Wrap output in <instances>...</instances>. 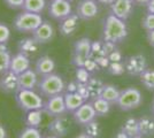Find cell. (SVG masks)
Wrapping results in <instances>:
<instances>
[{"mask_svg":"<svg viewBox=\"0 0 154 138\" xmlns=\"http://www.w3.org/2000/svg\"><path fill=\"white\" fill-rule=\"evenodd\" d=\"M147 41L148 44L154 47V30H151V31H147Z\"/></svg>","mask_w":154,"mask_h":138,"instance_id":"39","label":"cell"},{"mask_svg":"<svg viewBox=\"0 0 154 138\" xmlns=\"http://www.w3.org/2000/svg\"><path fill=\"white\" fill-rule=\"evenodd\" d=\"M152 106H153V112H154V100H153V105Z\"/></svg>","mask_w":154,"mask_h":138,"instance_id":"47","label":"cell"},{"mask_svg":"<svg viewBox=\"0 0 154 138\" xmlns=\"http://www.w3.org/2000/svg\"><path fill=\"white\" fill-rule=\"evenodd\" d=\"M84 127H85V133H88L91 138H98L101 133L100 124L96 121H92Z\"/></svg>","mask_w":154,"mask_h":138,"instance_id":"31","label":"cell"},{"mask_svg":"<svg viewBox=\"0 0 154 138\" xmlns=\"http://www.w3.org/2000/svg\"><path fill=\"white\" fill-rule=\"evenodd\" d=\"M141 84L149 91H154V69H146L140 76Z\"/></svg>","mask_w":154,"mask_h":138,"instance_id":"29","label":"cell"},{"mask_svg":"<svg viewBox=\"0 0 154 138\" xmlns=\"http://www.w3.org/2000/svg\"><path fill=\"white\" fill-rule=\"evenodd\" d=\"M123 131L128 135L129 137H135V136H140L139 132V124H138V120L135 118H129L124 121L122 125Z\"/></svg>","mask_w":154,"mask_h":138,"instance_id":"25","label":"cell"},{"mask_svg":"<svg viewBox=\"0 0 154 138\" xmlns=\"http://www.w3.org/2000/svg\"><path fill=\"white\" fill-rule=\"evenodd\" d=\"M146 8H147L148 13L154 14V0H151V1L148 2V5L146 6Z\"/></svg>","mask_w":154,"mask_h":138,"instance_id":"41","label":"cell"},{"mask_svg":"<svg viewBox=\"0 0 154 138\" xmlns=\"http://www.w3.org/2000/svg\"><path fill=\"white\" fill-rule=\"evenodd\" d=\"M141 26L143 29H145L146 31H151L154 30V14L148 13L143 17L141 20Z\"/></svg>","mask_w":154,"mask_h":138,"instance_id":"34","label":"cell"},{"mask_svg":"<svg viewBox=\"0 0 154 138\" xmlns=\"http://www.w3.org/2000/svg\"><path fill=\"white\" fill-rule=\"evenodd\" d=\"M43 138H60V137H57V136H45V137H43Z\"/></svg>","mask_w":154,"mask_h":138,"instance_id":"45","label":"cell"},{"mask_svg":"<svg viewBox=\"0 0 154 138\" xmlns=\"http://www.w3.org/2000/svg\"><path fill=\"white\" fill-rule=\"evenodd\" d=\"M134 4V0H114L110 4V13L125 21L132 13Z\"/></svg>","mask_w":154,"mask_h":138,"instance_id":"12","label":"cell"},{"mask_svg":"<svg viewBox=\"0 0 154 138\" xmlns=\"http://www.w3.org/2000/svg\"><path fill=\"white\" fill-rule=\"evenodd\" d=\"M43 109H33L30 112H26L24 115V123L26 127L38 128L43 121Z\"/></svg>","mask_w":154,"mask_h":138,"instance_id":"22","label":"cell"},{"mask_svg":"<svg viewBox=\"0 0 154 138\" xmlns=\"http://www.w3.org/2000/svg\"><path fill=\"white\" fill-rule=\"evenodd\" d=\"M46 6L45 0H26L24 5L22 7L23 11L26 12H31V13L40 14Z\"/></svg>","mask_w":154,"mask_h":138,"instance_id":"26","label":"cell"},{"mask_svg":"<svg viewBox=\"0 0 154 138\" xmlns=\"http://www.w3.org/2000/svg\"><path fill=\"white\" fill-rule=\"evenodd\" d=\"M11 37V30L4 23H0V44H6Z\"/></svg>","mask_w":154,"mask_h":138,"instance_id":"35","label":"cell"},{"mask_svg":"<svg viewBox=\"0 0 154 138\" xmlns=\"http://www.w3.org/2000/svg\"><path fill=\"white\" fill-rule=\"evenodd\" d=\"M75 138H91L88 133H85V132H82V133H79V135H77Z\"/></svg>","mask_w":154,"mask_h":138,"instance_id":"44","label":"cell"},{"mask_svg":"<svg viewBox=\"0 0 154 138\" xmlns=\"http://www.w3.org/2000/svg\"><path fill=\"white\" fill-rule=\"evenodd\" d=\"M37 87L40 96L50 98L57 94H61L64 91L66 84H64L63 78L60 75L52 72L42 77V79L37 84Z\"/></svg>","mask_w":154,"mask_h":138,"instance_id":"2","label":"cell"},{"mask_svg":"<svg viewBox=\"0 0 154 138\" xmlns=\"http://www.w3.org/2000/svg\"><path fill=\"white\" fill-rule=\"evenodd\" d=\"M0 138H7V131L6 129L0 124Z\"/></svg>","mask_w":154,"mask_h":138,"instance_id":"43","label":"cell"},{"mask_svg":"<svg viewBox=\"0 0 154 138\" xmlns=\"http://www.w3.org/2000/svg\"><path fill=\"white\" fill-rule=\"evenodd\" d=\"M149 1H151V0H134V2H135V4L140 5V6H147Z\"/></svg>","mask_w":154,"mask_h":138,"instance_id":"42","label":"cell"},{"mask_svg":"<svg viewBox=\"0 0 154 138\" xmlns=\"http://www.w3.org/2000/svg\"><path fill=\"white\" fill-rule=\"evenodd\" d=\"M99 12L96 0H81L77 5L76 15L82 20H92Z\"/></svg>","mask_w":154,"mask_h":138,"instance_id":"11","label":"cell"},{"mask_svg":"<svg viewBox=\"0 0 154 138\" xmlns=\"http://www.w3.org/2000/svg\"><path fill=\"white\" fill-rule=\"evenodd\" d=\"M120 93H121V91L117 89V86L113 85V84H105L100 97L106 99L108 103L113 105V104L117 103V100L120 98Z\"/></svg>","mask_w":154,"mask_h":138,"instance_id":"21","label":"cell"},{"mask_svg":"<svg viewBox=\"0 0 154 138\" xmlns=\"http://www.w3.org/2000/svg\"><path fill=\"white\" fill-rule=\"evenodd\" d=\"M12 55L7 51L5 44H0V74H5L9 70Z\"/></svg>","mask_w":154,"mask_h":138,"instance_id":"27","label":"cell"},{"mask_svg":"<svg viewBox=\"0 0 154 138\" xmlns=\"http://www.w3.org/2000/svg\"><path fill=\"white\" fill-rule=\"evenodd\" d=\"M30 68V60L24 53H17L14 57H12L11 60V66H9V72L19 76L20 74L24 72Z\"/></svg>","mask_w":154,"mask_h":138,"instance_id":"15","label":"cell"},{"mask_svg":"<svg viewBox=\"0 0 154 138\" xmlns=\"http://www.w3.org/2000/svg\"><path fill=\"white\" fill-rule=\"evenodd\" d=\"M138 124H139V132L143 137H151L154 136V118L149 115H145L138 118Z\"/></svg>","mask_w":154,"mask_h":138,"instance_id":"19","label":"cell"},{"mask_svg":"<svg viewBox=\"0 0 154 138\" xmlns=\"http://www.w3.org/2000/svg\"><path fill=\"white\" fill-rule=\"evenodd\" d=\"M48 130L51 131L53 136H57L60 138L64 137L69 130V123H68L67 118L64 115L54 118V120L48 124Z\"/></svg>","mask_w":154,"mask_h":138,"instance_id":"16","label":"cell"},{"mask_svg":"<svg viewBox=\"0 0 154 138\" xmlns=\"http://www.w3.org/2000/svg\"><path fill=\"white\" fill-rule=\"evenodd\" d=\"M68 1H70V2H71V1H72V0H68Z\"/></svg>","mask_w":154,"mask_h":138,"instance_id":"48","label":"cell"},{"mask_svg":"<svg viewBox=\"0 0 154 138\" xmlns=\"http://www.w3.org/2000/svg\"><path fill=\"white\" fill-rule=\"evenodd\" d=\"M88 84V87H89V91H90V96L91 98H96V97H100L101 94V91H103V84L100 79L97 78H90V81L86 83Z\"/></svg>","mask_w":154,"mask_h":138,"instance_id":"28","label":"cell"},{"mask_svg":"<svg viewBox=\"0 0 154 138\" xmlns=\"http://www.w3.org/2000/svg\"><path fill=\"white\" fill-rule=\"evenodd\" d=\"M108 59L110 62H117V61H122V54L115 50L114 52H112L108 55Z\"/></svg>","mask_w":154,"mask_h":138,"instance_id":"38","label":"cell"},{"mask_svg":"<svg viewBox=\"0 0 154 138\" xmlns=\"http://www.w3.org/2000/svg\"><path fill=\"white\" fill-rule=\"evenodd\" d=\"M4 1L7 6L12 9H20V8L22 9L26 0H4Z\"/></svg>","mask_w":154,"mask_h":138,"instance_id":"36","label":"cell"},{"mask_svg":"<svg viewBox=\"0 0 154 138\" xmlns=\"http://www.w3.org/2000/svg\"><path fill=\"white\" fill-rule=\"evenodd\" d=\"M44 21L42 19L40 14L23 11L22 13L16 15L14 20V26L20 32L32 33Z\"/></svg>","mask_w":154,"mask_h":138,"instance_id":"4","label":"cell"},{"mask_svg":"<svg viewBox=\"0 0 154 138\" xmlns=\"http://www.w3.org/2000/svg\"><path fill=\"white\" fill-rule=\"evenodd\" d=\"M114 138H130V137H129L128 135H127V133L121 129V130H120V131L117 132L115 136H114Z\"/></svg>","mask_w":154,"mask_h":138,"instance_id":"40","label":"cell"},{"mask_svg":"<svg viewBox=\"0 0 154 138\" xmlns=\"http://www.w3.org/2000/svg\"><path fill=\"white\" fill-rule=\"evenodd\" d=\"M128 37V26L124 20L116 17L115 15L109 14L103 23V38L105 41L121 43Z\"/></svg>","mask_w":154,"mask_h":138,"instance_id":"1","label":"cell"},{"mask_svg":"<svg viewBox=\"0 0 154 138\" xmlns=\"http://www.w3.org/2000/svg\"><path fill=\"white\" fill-rule=\"evenodd\" d=\"M72 118L77 124L86 125L97 118V113L92 106V103H84L81 107H78L75 112L72 113Z\"/></svg>","mask_w":154,"mask_h":138,"instance_id":"10","label":"cell"},{"mask_svg":"<svg viewBox=\"0 0 154 138\" xmlns=\"http://www.w3.org/2000/svg\"><path fill=\"white\" fill-rule=\"evenodd\" d=\"M76 79L78 83H88L90 81V72L85 67H78L76 69Z\"/></svg>","mask_w":154,"mask_h":138,"instance_id":"33","label":"cell"},{"mask_svg":"<svg viewBox=\"0 0 154 138\" xmlns=\"http://www.w3.org/2000/svg\"><path fill=\"white\" fill-rule=\"evenodd\" d=\"M141 103H143L141 92L137 87H128L121 91L116 105L119 106L121 111L129 112L138 108L141 105Z\"/></svg>","mask_w":154,"mask_h":138,"instance_id":"5","label":"cell"},{"mask_svg":"<svg viewBox=\"0 0 154 138\" xmlns=\"http://www.w3.org/2000/svg\"><path fill=\"white\" fill-rule=\"evenodd\" d=\"M77 19H78L77 15H70L67 19L62 20V23H61V26H60V30H61L62 35L69 36L71 33H74V31L76 30L77 26H78Z\"/></svg>","mask_w":154,"mask_h":138,"instance_id":"24","label":"cell"},{"mask_svg":"<svg viewBox=\"0 0 154 138\" xmlns=\"http://www.w3.org/2000/svg\"><path fill=\"white\" fill-rule=\"evenodd\" d=\"M15 101L21 111L24 113L33 111V109H43L44 100L39 93H36L33 90H22L15 92Z\"/></svg>","mask_w":154,"mask_h":138,"instance_id":"3","label":"cell"},{"mask_svg":"<svg viewBox=\"0 0 154 138\" xmlns=\"http://www.w3.org/2000/svg\"><path fill=\"white\" fill-rule=\"evenodd\" d=\"M0 87L4 92H16L17 76L9 70L5 72V76L0 81Z\"/></svg>","mask_w":154,"mask_h":138,"instance_id":"20","label":"cell"},{"mask_svg":"<svg viewBox=\"0 0 154 138\" xmlns=\"http://www.w3.org/2000/svg\"><path fill=\"white\" fill-rule=\"evenodd\" d=\"M48 14L54 20L62 21L71 15V4L68 0H51Z\"/></svg>","mask_w":154,"mask_h":138,"instance_id":"9","label":"cell"},{"mask_svg":"<svg viewBox=\"0 0 154 138\" xmlns=\"http://www.w3.org/2000/svg\"><path fill=\"white\" fill-rule=\"evenodd\" d=\"M91 103H92V106L97 113V116H106L110 111V107H112V104L101 97L93 98Z\"/></svg>","mask_w":154,"mask_h":138,"instance_id":"23","label":"cell"},{"mask_svg":"<svg viewBox=\"0 0 154 138\" xmlns=\"http://www.w3.org/2000/svg\"><path fill=\"white\" fill-rule=\"evenodd\" d=\"M17 138H43V136H42L38 128L26 127L24 129H22L20 131Z\"/></svg>","mask_w":154,"mask_h":138,"instance_id":"30","label":"cell"},{"mask_svg":"<svg viewBox=\"0 0 154 138\" xmlns=\"http://www.w3.org/2000/svg\"><path fill=\"white\" fill-rule=\"evenodd\" d=\"M53 37H54V29L51 26V23H48L47 21H44L32 32V39L35 40V43H38V44H46L51 41Z\"/></svg>","mask_w":154,"mask_h":138,"instance_id":"14","label":"cell"},{"mask_svg":"<svg viewBox=\"0 0 154 138\" xmlns=\"http://www.w3.org/2000/svg\"><path fill=\"white\" fill-rule=\"evenodd\" d=\"M130 138H141V136H135V137H130Z\"/></svg>","mask_w":154,"mask_h":138,"instance_id":"46","label":"cell"},{"mask_svg":"<svg viewBox=\"0 0 154 138\" xmlns=\"http://www.w3.org/2000/svg\"><path fill=\"white\" fill-rule=\"evenodd\" d=\"M55 69V62L48 55H43L40 57L35 65V72H37L39 76H46L48 74H52Z\"/></svg>","mask_w":154,"mask_h":138,"instance_id":"17","label":"cell"},{"mask_svg":"<svg viewBox=\"0 0 154 138\" xmlns=\"http://www.w3.org/2000/svg\"><path fill=\"white\" fill-rule=\"evenodd\" d=\"M43 112L52 118L64 115L67 113V108H66V104H64L63 94L61 93V94H57V96L47 98V100L44 103Z\"/></svg>","mask_w":154,"mask_h":138,"instance_id":"7","label":"cell"},{"mask_svg":"<svg viewBox=\"0 0 154 138\" xmlns=\"http://www.w3.org/2000/svg\"><path fill=\"white\" fill-rule=\"evenodd\" d=\"M92 54V41L89 38H81L74 44L71 62L74 66L84 67L85 62L91 58Z\"/></svg>","mask_w":154,"mask_h":138,"instance_id":"6","label":"cell"},{"mask_svg":"<svg viewBox=\"0 0 154 138\" xmlns=\"http://www.w3.org/2000/svg\"><path fill=\"white\" fill-rule=\"evenodd\" d=\"M84 67L89 70V72H94V70H98V68H99V65L97 63L96 60H92L90 58V59L88 60L86 62H85V65H84Z\"/></svg>","mask_w":154,"mask_h":138,"instance_id":"37","label":"cell"},{"mask_svg":"<svg viewBox=\"0 0 154 138\" xmlns=\"http://www.w3.org/2000/svg\"><path fill=\"white\" fill-rule=\"evenodd\" d=\"M125 72L131 76H140L147 69V61L143 54L130 55L124 60Z\"/></svg>","mask_w":154,"mask_h":138,"instance_id":"8","label":"cell"},{"mask_svg":"<svg viewBox=\"0 0 154 138\" xmlns=\"http://www.w3.org/2000/svg\"><path fill=\"white\" fill-rule=\"evenodd\" d=\"M108 68V72L112 75H122L123 72H125V67L124 62L122 61H117V62H110Z\"/></svg>","mask_w":154,"mask_h":138,"instance_id":"32","label":"cell"},{"mask_svg":"<svg viewBox=\"0 0 154 138\" xmlns=\"http://www.w3.org/2000/svg\"><path fill=\"white\" fill-rule=\"evenodd\" d=\"M64 97V104H66V108L67 112L74 113L78 107L83 105L86 99L83 96H81L77 91L75 92H67L63 94Z\"/></svg>","mask_w":154,"mask_h":138,"instance_id":"18","label":"cell"},{"mask_svg":"<svg viewBox=\"0 0 154 138\" xmlns=\"http://www.w3.org/2000/svg\"><path fill=\"white\" fill-rule=\"evenodd\" d=\"M38 84L37 72L32 69H28L24 72L20 74L17 76V87L16 92L22 90H35V87Z\"/></svg>","mask_w":154,"mask_h":138,"instance_id":"13","label":"cell"}]
</instances>
